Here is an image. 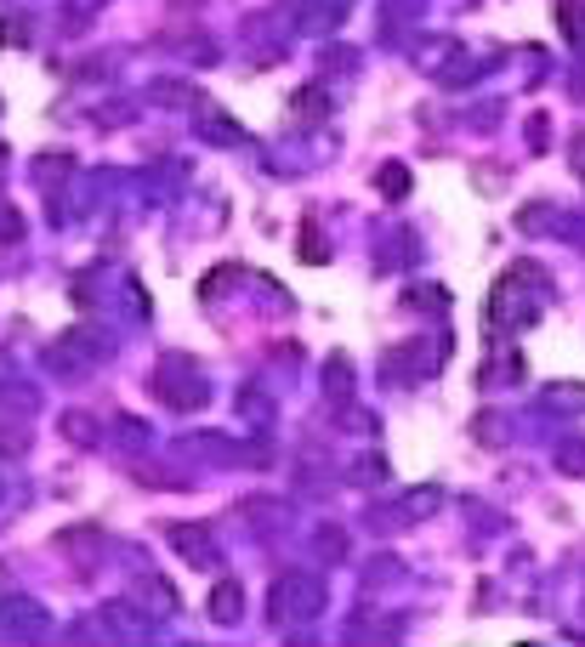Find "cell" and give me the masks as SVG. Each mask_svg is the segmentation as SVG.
Segmentation results:
<instances>
[{
    "label": "cell",
    "instance_id": "6da1fadb",
    "mask_svg": "<svg viewBox=\"0 0 585 647\" xmlns=\"http://www.w3.org/2000/svg\"><path fill=\"white\" fill-rule=\"evenodd\" d=\"M233 608H239V591L222 585V591H216V619H233Z\"/></svg>",
    "mask_w": 585,
    "mask_h": 647
}]
</instances>
